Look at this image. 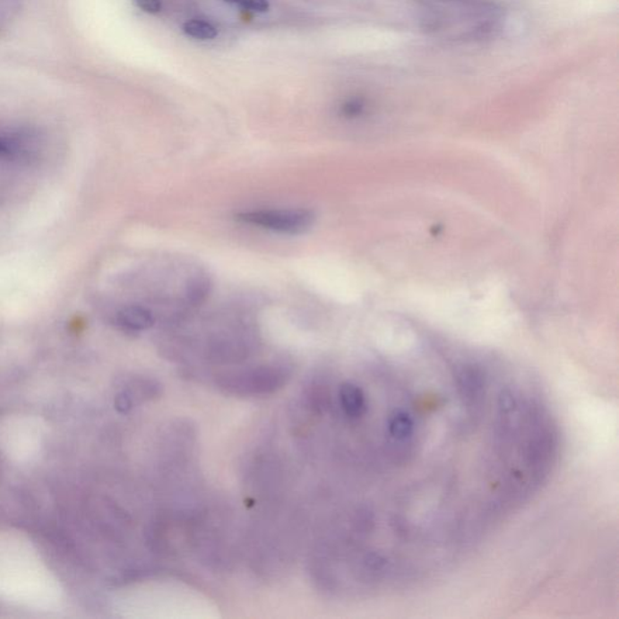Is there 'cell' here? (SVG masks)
<instances>
[{"label":"cell","instance_id":"4","mask_svg":"<svg viewBox=\"0 0 619 619\" xmlns=\"http://www.w3.org/2000/svg\"><path fill=\"white\" fill-rule=\"evenodd\" d=\"M157 320L154 311L142 304L121 306L114 314V324L125 333H142L150 330Z\"/></svg>","mask_w":619,"mask_h":619},{"label":"cell","instance_id":"7","mask_svg":"<svg viewBox=\"0 0 619 619\" xmlns=\"http://www.w3.org/2000/svg\"><path fill=\"white\" fill-rule=\"evenodd\" d=\"M226 2L240 5L241 8L254 13H265L269 10L268 0H226Z\"/></svg>","mask_w":619,"mask_h":619},{"label":"cell","instance_id":"2","mask_svg":"<svg viewBox=\"0 0 619 619\" xmlns=\"http://www.w3.org/2000/svg\"><path fill=\"white\" fill-rule=\"evenodd\" d=\"M241 223L282 235H302L316 221V213L306 209L254 210L236 214Z\"/></svg>","mask_w":619,"mask_h":619},{"label":"cell","instance_id":"6","mask_svg":"<svg viewBox=\"0 0 619 619\" xmlns=\"http://www.w3.org/2000/svg\"><path fill=\"white\" fill-rule=\"evenodd\" d=\"M186 36L199 40H212L218 36V30L212 23L203 20L188 21L183 27Z\"/></svg>","mask_w":619,"mask_h":619},{"label":"cell","instance_id":"8","mask_svg":"<svg viewBox=\"0 0 619 619\" xmlns=\"http://www.w3.org/2000/svg\"><path fill=\"white\" fill-rule=\"evenodd\" d=\"M365 109V103L361 99H350L342 106L341 112L345 116L356 117L361 116Z\"/></svg>","mask_w":619,"mask_h":619},{"label":"cell","instance_id":"1","mask_svg":"<svg viewBox=\"0 0 619 619\" xmlns=\"http://www.w3.org/2000/svg\"><path fill=\"white\" fill-rule=\"evenodd\" d=\"M428 12L425 29L438 32L455 23L465 22L469 39H484L493 36L501 16L499 6L490 0H421Z\"/></svg>","mask_w":619,"mask_h":619},{"label":"cell","instance_id":"3","mask_svg":"<svg viewBox=\"0 0 619 619\" xmlns=\"http://www.w3.org/2000/svg\"><path fill=\"white\" fill-rule=\"evenodd\" d=\"M287 375H288V369L285 365H262L229 376L228 383L234 389L254 390L257 392V391L274 390L285 382Z\"/></svg>","mask_w":619,"mask_h":619},{"label":"cell","instance_id":"5","mask_svg":"<svg viewBox=\"0 0 619 619\" xmlns=\"http://www.w3.org/2000/svg\"><path fill=\"white\" fill-rule=\"evenodd\" d=\"M38 138L30 133H0V159L3 160H27L36 157L39 150Z\"/></svg>","mask_w":619,"mask_h":619},{"label":"cell","instance_id":"9","mask_svg":"<svg viewBox=\"0 0 619 619\" xmlns=\"http://www.w3.org/2000/svg\"><path fill=\"white\" fill-rule=\"evenodd\" d=\"M138 8L148 13H157L161 10L160 0H136Z\"/></svg>","mask_w":619,"mask_h":619}]
</instances>
